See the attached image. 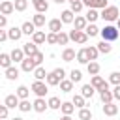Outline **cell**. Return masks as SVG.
I'll return each instance as SVG.
<instances>
[{
    "mask_svg": "<svg viewBox=\"0 0 120 120\" xmlns=\"http://www.w3.org/2000/svg\"><path fill=\"white\" fill-rule=\"evenodd\" d=\"M11 120H24V118H21V116H15V118H11Z\"/></svg>",
    "mask_w": 120,
    "mask_h": 120,
    "instance_id": "obj_55",
    "label": "cell"
},
{
    "mask_svg": "<svg viewBox=\"0 0 120 120\" xmlns=\"http://www.w3.org/2000/svg\"><path fill=\"white\" fill-rule=\"evenodd\" d=\"M30 88H32V92L36 94V98H45V94L49 92V84H47V81H34Z\"/></svg>",
    "mask_w": 120,
    "mask_h": 120,
    "instance_id": "obj_3",
    "label": "cell"
},
{
    "mask_svg": "<svg viewBox=\"0 0 120 120\" xmlns=\"http://www.w3.org/2000/svg\"><path fill=\"white\" fill-rule=\"evenodd\" d=\"M8 112H9V107H8L6 103H4V105H0V118H4V120H6V118H8Z\"/></svg>",
    "mask_w": 120,
    "mask_h": 120,
    "instance_id": "obj_48",
    "label": "cell"
},
{
    "mask_svg": "<svg viewBox=\"0 0 120 120\" xmlns=\"http://www.w3.org/2000/svg\"><path fill=\"white\" fill-rule=\"evenodd\" d=\"M32 4H34V8H36L38 13H45L49 9V2L47 0H32Z\"/></svg>",
    "mask_w": 120,
    "mask_h": 120,
    "instance_id": "obj_20",
    "label": "cell"
},
{
    "mask_svg": "<svg viewBox=\"0 0 120 120\" xmlns=\"http://www.w3.org/2000/svg\"><path fill=\"white\" fill-rule=\"evenodd\" d=\"M99 69H101V68H99V64H98L96 60H92V62H88V64H86V71H88L90 75H98V73H99Z\"/></svg>",
    "mask_w": 120,
    "mask_h": 120,
    "instance_id": "obj_31",
    "label": "cell"
},
{
    "mask_svg": "<svg viewBox=\"0 0 120 120\" xmlns=\"http://www.w3.org/2000/svg\"><path fill=\"white\" fill-rule=\"evenodd\" d=\"M69 39L71 41H75V43H79V45H84L86 41H88V34L84 32V30H69Z\"/></svg>",
    "mask_w": 120,
    "mask_h": 120,
    "instance_id": "obj_4",
    "label": "cell"
},
{
    "mask_svg": "<svg viewBox=\"0 0 120 120\" xmlns=\"http://www.w3.org/2000/svg\"><path fill=\"white\" fill-rule=\"evenodd\" d=\"M69 79H71L73 82H81V81H82V73H81L79 69H71V71H69Z\"/></svg>",
    "mask_w": 120,
    "mask_h": 120,
    "instance_id": "obj_42",
    "label": "cell"
},
{
    "mask_svg": "<svg viewBox=\"0 0 120 120\" xmlns=\"http://www.w3.org/2000/svg\"><path fill=\"white\" fill-rule=\"evenodd\" d=\"M28 8V0H15V11H24Z\"/></svg>",
    "mask_w": 120,
    "mask_h": 120,
    "instance_id": "obj_44",
    "label": "cell"
},
{
    "mask_svg": "<svg viewBox=\"0 0 120 120\" xmlns=\"http://www.w3.org/2000/svg\"><path fill=\"white\" fill-rule=\"evenodd\" d=\"M84 32L88 34V38H96V36H98V34L101 32V28H98V26H96L94 22H88V26L84 28Z\"/></svg>",
    "mask_w": 120,
    "mask_h": 120,
    "instance_id": "obj_23",
    "label": "cell"
},
{
    "mask_svg": "<svg viewBox=\"0 0 120 120\" xmlns=\"http://www.w3.org/2000/svg\"><path fill=\"white\" fill-rule=\"evenodd\" d=\"M58 120H71V114H64L62 118H58Z\"/></svg>",
    "mask_w": 120,
    "mask_h": 120,
    "instance_id": "obj_53",
    "label": "cell"
},
{
    "mask_svg": "<svg viewBox=\"0 0 120 120\" xmlns=\"http://www.w3.org/2000/svg\"><path fill=\"white\" fill-rule=\"evenodd\" d=\"M30 109H34V103H30L28 99H21V103H19V111H21V112H28Z\"/></svg>",
    "mask_w": 120,
    "mask_h": 120,
    "instance_id": "obj_40",
    "label": "cell"
},
{
    "mask_svg": "<svg viewBox=\"0 0 120 120\" xmlns=\"http://www.w3.org/2000/svg\"><path fill=\"white\" fill-rule=\"evenodd\" d=\"M45 81H47V84H49V86H56V84H60V81H62V79H60L54 71H51V73L47 75V79H45Z\"/></svg>",
    "mask_w": 120,
    "mask_h": 120,
    "instance_id": "obj_32",
    "label": "cell"
},
{
    "mask_svg": "<svg viewBox=\"0 0 120 120\" xmlns=\"http://www.w3.org/2000/svg\"><path fill=\"white\" fill-rule=\"evenodd\" d=\"M32 22H34V24H36L38 28L45 26V15H43V13H38V11H36V15L32 17Z\"/></svg>",
    "mask_w": 120,
    "mask_h": 120,
    "instance_id": "obj_35",
    "label": "cell"
},
{
    "mask_svg": "<svg viewBox=\"0 0 120 120\" xmlns=\"http://www.w3.org/2000/svg\"><path fill=\"white\" fill-rule=\"evenodd\" d=\"M2 120H4V118H2Z\"/></svg>",
    "mask_w": 120,
    "mask_h": 120,
    "instance_id": "obj_58",
    "label": "cell"
},
{
    "mask_svg": "<svg viewBox=\"0 0 120 120\" xmlns=\"http://www.w3.org/2000/svg\"><path fill=\"white\" fill-rule=\"evenodd\" d=\"M77 58V52H75V49H71V47H66L64 51H62V60L64 62H73Z\"/></svg>",
    "mask_w": 120,
    "mask_h": 120,
    "instance_id": "obj_11",
    "label": "cell"
},
{
    "mask_svg": "<svg viewBox=\"0 0 120 120\" xmlns=\"http://www.w3.org/2000/svg\"><path fill=\"white\" fill-rule=\"evenodd\" d=\"M13 11H15V2L2 0V4H0V13H2V15H11Z\"/></svg>",
    "mask_w": 120,
    "mask_h": 120,
    "instance_id": "obj_7",
    "label": "cell"
},
{
    "mask_svg": "<svg viewBox=\"0 0 120 120\" xmlns=\"http://www.w3.org/2000/svg\"><path fill=\"white\" fill-rule=\"evenodd\" d=\"M116 26H118V30H120V17H118V21H116Z\"/></svg>",
    "mask_w": 120,
    "mask_h": 120,
    "instance_id": "obj_56",
    "label": "cell"
},
{
    "mask_svg": "<svg viewBox=\"0 0 120 120\" xmlns=\"http://www.w3.org/2000/svg\"><path fill=\"white\" fill-rule=\"evenodd\" d=\"M9 54H11L13 62H22V60L26 58V54H24V51H22V49H13Z\"/></svg>",
    "mask_w": 120,
    "mask_h": 120,
    "instance_id": "obj_25",
    "label": "cell"
},
{
    "mask_svg": "<svg viewBox=\"0 0 120 120\" xmlns=\"http://www.w3.org/2000/svg\"><path fill=\"white\" fill-rule=\"evenodd\" d=\"M79 120H92V111L86 107L79 109Z\"/></svg>",
    "mask_w": 120,
    "mask_h": 120,
    "instance_id": "obj_41",
    "label": "cell"
},
{
    "mask_svg": "<svg viewBox=\"0 0 120 120\" xmlns=\"http://www.w3.org/2000/svg\"><path fill=\"white\" fill-rule=\"evenodd\" d=\"M32 73H34L36 81H45V79H47V75H49V73L45 71V68H41V66H38V68H36Z\"/></svg>",
    "mask_w": 120,
    "mask_h": 120,
    "instance_id": "obj_28",
    "label": "cell"
},
{
    "mask_svg": "<svg viewBox=\"0 0 120 120\" xmlns=\"http://www.w3.org/2000/svg\"><path fill=\"white\" fill-rule=\"evenodd\" d=\"M47 26H49V30H51V32L58 34V32H62V26H64V22H62V19H51V21L47 22Z\"/></svg>",
    "mask_w": 120,
    "mask_h": 120,
    "instance_id": "obj_10",
    "label": "cell"
},
{
    "mask_svg": "<svg viewBox=\"0 0 120 120\" xmlns=\"http://www.w3.org/2000/svg\"><path fill=\"white\" fill-rule=\"evenodd\" d=\"M8 34H9V39H13V41H19L24 34H22V28H19V26H11L9 30H8Z\"/></svg>",
    "mask_w": 120,
    "mask_h": 120,
    "instance_id": "obj_15",
    "label": "cell"
},
{
    "mask_svg": "<svg viewBox=\"0 0 120 120\" xmlns=\"http://www.w3.org/2000/svg\"><path fill=\"white\" fill-rule=\"evenodd\" d=\"M73 84H75V82H73L71 79H64V81H60V90L68 94V92L73 90Z\"/></svg>",
    "mask_w": 120,
    "mask_h": 120,
    "instance_id": "obj_33",
    "label": "cell"
},
{
    "mask_svg": "<svg viewBox=\"0 0 120 120\" xmlns=\"http://www.w3.org/2000/svg\"><path fill=\"white\" fill-rule=\"evenodd\" d=\"M52 71H54V73H56V75H58V77L64 81V77H66V69H62V68H54Z\"/></svg>",
    "mask_w": 120,
    "mask_h": 120,
    "instance_id": "obj_51",
    "label": "cell"
},
{
    "mask_svg": "<svg viewBox=\"0 0 120 120\" xmlns=\"http://www.w3.org/2000/svg\"><path fill=\"white\" fill-rule=\"evenodd\" d=\"M11 62H13L11 54H8V52H2V54H0V66H2L4 69H8V68L11 66Z\"/></svg>",
    "mask_w": 120,
    "mask_h": 120,
    "instance_id": "obj_26",
    "label": "cell"
},
{
    "mask_svg": "<svg viewBox=\"0 0 120 120\" xmlns=\"http://www.w3.org/2000/svg\"><path fill=\"white\" fill-rule=\"evenodd\" d=\"M64 2H68V0H54V4H64Z\"/></svg>",
    "mask_w": 120,
    "mask_h": 120,
    "instance_id": "obj_54",
    "label": "cell"
},
{
    "mask_svg": "<svg viewBox=\"0 0 120 120\" xmlns=\"http://www.w3.org/2000/svg\"><path fill=\"white\" fill-rule=\"evenodd\" d=\"M36 68H38V64H36V60H34L32 56H26V58L21 62V69H22V71H26V73L34 71Z\"/></svg>",
    "mask_w": 120,
    "mask_h": 120,
    "instance_id": "obj_6",
    "label": "cell"
},
{
    "mask_svg": "<svg viewBox=\"0 0 120 120\" xmlns=\"http://www.w3.org/2000/svg\"><path fill=\"white\" fill-rule=\"evenodd\" d=\"M118 112V105H114L112 101L111 103H103V114L105 116H114Z\"/></svg>",
    "mask_w": 120,
    "mask_h": 120,
    "instance_id": "obj_17",
    "label": "cell"
},
{
    "mask_svg": "<svg viewBox=\"0 0 120 120\" xmlns=\"http://www.w3.org/2000/svg\"><path fill=\"white\" fill-rule=\"evenodd\" d=\"M68 2H69V4H73V2H81V0H68Z\"/></svg>",
    "mask_w": 120,
    "mask_h": 120,
    "instance_id": "obj_57",
    "label": "cell"
},
{
    "mask_svg": "<svg viewBox=\"0 0 120 120\" xmlns=\"http://www.w3.org/2000/svg\"><path fill=\"white\" fill-rule=\"evenodd\" d=\"M96 47H98V51H99L101 54H109V52L112 51V45H111V41H105V39H103V41H99Z\"/></svg>",
    "mask_w": 120,
    "mask_h": 120,
    "instance_id": "obj_21",
    "label": "cell"
},
{
    "mask_svg": "<svg viewBox=\"0 0 120 120\" xmlns=\"http://www.w3.org/2000/svg\"><path fill=\"white\" fill-rule=\"evenodd\" d=\"M88 26V21H86V17H82V15H77L75 17V21H73V28L75 30H84Z\"/></svg>",
    "mask_w": 120,
    "mask_h": 120,
    "instance_id": "obj_14",
    "label": "cell"
},
{
    "mask_svg": "<svg viewBox=\"0 0 120 120\" xmlns=\"http://www.w3.org/2000/svg\"><path fill=\"white\" fill-rule=\"evenodd\" d=\"M47 107H49V101H45L43 98H36L34 99V111L36 112H45Z\"/></svg>",
    "mask_w": 120,
    "mask_h": 120,
    "instance_id": "obj_12",
    "label": "cell"
},
{
    "mask_svg": "<svg viewBox=\"0 0 120 120\" xmlns=\"http://www.w3.org/2000/svg\"><path fill=\"white\" fill-rule=\"evenodd\" d=\"M98 92H99V98H101V101H103V103H111V101L114 99L112 90L109 88V82H105V84H103V86H101Z\"/></svg>",
    "mask_w": 120,
    "mask_h": 120,
    "instance_id": "obj_5",
    "label": "cell"
},
{
    "mask_svg": "<svg viewBox=\"0 0 120 120\" xmlns=\"http://www.w3.org/2000/svg\"><path fill=\"white\" fill-rule=\"evenodd\" d=\"M32 41H34V43H38V45H41V43H45V41H47V34H45V32H41V30H36V34L32 36Z\"/></svg>",
    "mask_w": 120,
    "mask_h": 120,
    "instance_id": "obj_24",
    "label": "cell"
},
{
    "mask_svg": "<svg viewBox=\"0 0 120 120\" xmlns=\"http://www.w3.org/2000/svg\"><path fill=\"white\" fill-rule=\"evenodd\" d=\"M47 43H51V45H56V43H58V34H54V32H49V34H47Z\"/></svg>",
    "mask_w": 120,
    "mask_h": 120,
    "instance_id": "obj_47",
    "label": "cell"
},
{
    "mask_svg": "<svg viewBox=\"0 0 120 120\" xmlns=\"http://www.w3.org/2000/svg\"><path fill=\"white\" fill-rule=\"evenodd\" d=\"M71 101H73V105H75L77 109H82V107H86V98H84L82 94H75Z\"/></svg>",
    "mask_w": 120,
    "mask_h": 120,
    "instance_id": "obj_22",
    "label": "cell"
},
{
    "mask_svg": "<svg viewBox=\"0 0 120 120\" xmlns=\"http://www.w3.org/2000/svg\"><path fill=\"white\" fill-rule=\"evenodd\" d=\"M105 82H107V81H105V79H103L101 75H92V81H90V84H92V86H94L96 90H99V88H101V86H103Z\"/></svg>",
    "mask_w": 120,
    "mask_h": 120,
    "instance_id": "obj_29",
    "label": "cell"
},
{
    "mask_svg": "<svg viewBox=\"0 0 120 120\" xmlns=\"http://www.w3.org/2000/svg\"><path fill=\"white\" fill-rule=\"evenodd\" d=\"M84 17H86V21H88V22H96V21L101 17V13H99L96 8H88V11H86V15H84Z\"/></svg>",
    "mask_w": 120,
    "mask_h": 120,
    "instance_id": "obj_18",
    "label": "cell"
},
{
    "mask_svg": "<svg viewBox=\"0 0 120 120\" xmlns=\"http://www.w3.org/2000/svg\"><path fill=\"white\" fill-rule=\"evenodd\" d=\"M109 82H111V84H120V73H118V71H112V73L109 75Z\"/></svg>",
    "mask_w": 120,
    "mask_h": 120,
    "instance_id": "obj_45",
    "label": "cell"
},
{
    "mask_svg": "<svg viewBox=\"0 0 120 120\" xmlns=\"http://www.w3.org/2000/svg\"><path fill=\"white\" fill-rule=\"evenodd\" d=\"M60 111H62L64 114H71V112L75 111V105H73V101H64V103H62V107H60Z\"/></svg>",
    "mask_w": 120,
    "mask_h": 120,
    "instance_id": "obj_39",
    "label": "cell"
},
{
    "mask_svg": "<svg viewBox=\"0 0 120 120\" xmlns=\"http://www.w3.org/2000/svg\"><path fill=\"white\" fill-rule=\"evenodd\" d=\"M112 96H114L116 101H120V84H114V88H112Z\"/></svg>",
    "mask_w": 120,
    "mask_h": 120,
    "instance_id": "obj_50",
    "label": "cell"
},
{
    "mask_svg": "<svg viewBox=\"0 0 120 120\" xmlns=\"http://www.w3.org/2000/svg\"><path fill=\"white\" fill-rule=\"evenodd\" d=\"M4 103H6L9 109H15V107H19V103H21V98H19L17 94H8V96L4 98Z\"/></svg>",
    "mask_w": 120,
    "mask_h": 120,
    "instance_id": "obj_8",
    "label": "cell"
},
{
    "mask_svg": "<svg viewBox=\"0 0 120 120\" xmlns=\"http://www.w3.org/2000/svg\"><path fill=\"white\" fill-rule=\"evenodd\" d=\"M60 19H62L64 24H71V22L75 21V13H73L71 9H64V11L60 13Z\"/></svg>",
    "mask_w": 120,
    "mask_h": 120,
    "instance_id": "obj_13",
    "label": "cell"
},
{
    "mask_svg": "<svg viewBox=\"0 0 120 120\" xmlns=\"http://www.w3.org/2000/svg\"><path fill=\"white\" fill-rule=\"evenodd\" d=\"M22 51H24V54H26V56H34V54L38 52V43H34V41L24 43V45H22Z\"/></svg>",
    "mask_w": 120,
    "mask_h": 120,
    "instance_id": "obj_16",
    "label": "cell"
},
{
    "mask_svg": "<svg viewBox=\"0 0 120 120\" xmlns=\"http://www.w3.org/2000/svg\"><path fill=\"white\" fill-rule=\"evenodd\" d=\"M84 49H86V52H88V58H90V62H92V60H98V56H99V51H98V47L90 45V47H84Z\"/></svg>",
    "mask_w": 120,
    "mask_h": 120,
    "instance_id": "obj_37",
    "label": "cell"
},
{
    "mask_svg": "<svg viewBox=\"0 0 120 120\" xmlns=\"http://www.w3.org/2000/svg\"><path fill=\"white\" fill-rule=\"evenodd\" d=\"M32 58H34V60H36V64L39 66V64L43 62V58H45V56H43V52H41V51H38V52H36V54H34Z\"/></svg>",
    "mask_w": 120,
    "mask_h": 120,
    "instance_id": "obj_49",
    "label": "cell"
},
{
    "mask_svg": "<svg viewBox=\"0 0 120 120\" xmlns=\"http://www.w3.org/2000/svg\"><path fill=\"white\" fill-rule=\"evenodd\" d=\"M6 79H8V81H15V79H19V69H17L15 66H9V68L6 69Z\"/></svg>",
    "mask_w": 120,
    "mask_h": 120,
    "instance_id": "obj_27",
    "label": "cell"
},
{
    "mask_svg": "<svg viewBox=\"0 0 120 120\" xmlns=\"http://www.w3.org/2000/svg\"><path fill=\"white\" fill-rule=\"evenodd\" d=\"M8 24V15H0V28H6Z\"/></svg>",
    "mask_w": 120,
    "mask_h": 120,
    "instance_id": "obj_52",
    "label": "cell"
},
{
    "mask_svg": "<svg viewBox=\"0 0 120 120\" xmlns=\"http://www.w3.org/2000/svg\"><path fill=\"white\" fill-rule=\"evenodd\" d=\"M81 94L88 99V98H92L94 94H96V88L92 86V84H82V88H81Z\"/></svg>",
    "mask_w": 120,
    "mask_h": 120,
    "instance_id": "obj_34",
    "label": "cell"
},
{
    "mask_svg": "<svg viewBox=\"0 0 120 120\" xmlns=\"http://www.w3.org/2000/svg\"><path fill=\"white\" fill-rule=\"evenodd\" d=\"M30 92H32V88H28V86H24V84H21L19 88H17V96L21 98V99H28V96H30Z\"/></svg>",
    "mask_w": 120,
    "mask_h": 120,
    "instance_id": "obj_30",
    "label": "cell"
},
{
    "mask_svg": "<svg viewBox=\"0 0 120 120\" xmlns=\"http://www.w3.org/2000/svg\"><path fill=\"white\" fill-rule=\"evenodd\" d=\"M82 6H84L82 0H81V2H73V4H69V9H71L73 13H79V11L82 9Z\"/></svg>",
    "mask_w": 120,
    "mask_h": 120,
    "instance_id": "obj_46",
    "label": "cell"
},
{
    "mask_svg": "<svg viewBox=\"0 0 120 120\" xmlns=\"http://www.w3.org/2000/svg\"><path fill=\"white\" fill-rule=\"evenodd\" d=\"M118 34H120L118 26H112L111 22L105 24V26L101 28V32H99V36H101L105 41H116V39H118Z\"/></svg>",
    "mask_w": 120,
    "mask_h": 120,
    "instance_id": "obj_1",
    "label": "cell"
},
{
    "mask_svg": "<svg viewBox=\"0 0 120 120\" xmlns=\"http://www.w3.org/2000/svg\"><path fill=\"white\" fill-rule=\"evenodd\" d=\"M62 103H64V101H60V98H56V96L49 98V109H54V111H58V109L62 107Z\"/></svg>",
    "mask_w": 120,
    "mask_h": 120,
    "instance_id": "obj_38",
    "label": "cell"
},
{
    "mask_svg": "<svg viewBox=\"0 0 120 120\" xmlns=\"http://www.w3.org/2000/svg\"><path fill=\"white\" fill-rule=\"evenodd\" d=\"M82 4L86 8H96V9H103V8L109 6L107 0H82Z\"/></svg>",
    "mask_w": 120,
    "mask_h": 120,
    "instance_id": "obj_9",
    "label": "cell"
},
{
    "mask_svg": "<svg viewBox=\"0 0 120 120\" xmlns=\"http://www.w3.org/2000/svg\"><path fill=\"white\" fill-rule=\"evenodd\" d=\"M71 39H69V34L66 32H58V45H68Z\"/></svg>",
    "mask_w": 120,
    "mask_h": 120,
    "instance_id": "obj_43",
    "label": "cell"
},
{
    "mask_svg": "<svg viewBox=\"0 0 120 120\" xmlns=\"http://www.w3.org/2000/svg\"><path fill=\"white\" fill-rule=\"evenodd\" d=\"M118 17H120V11H118V8H116V6H107V8H103V9H101V19H103V21H107V22L118 21Z\"/></svg>",
    "mask_w": 120,
    "mask_h": 120,
    "instance_id": "obj_2",
    "label": "cell"
},
{
    "mask_svg": "<svg viewBox=\"0 0 120 120\" xmlns=\"http://www.w3.org/2000/svg\"><path fill=\"white\" fill-rule=\"evenodd\" d=\"M77 62H79V64H88V62H90L86 49H81V51H77Z\"/></svg>",
    "mask_w": 120,
    "mask_h": 120,
    "instance_id": "obj_36",
    "label": "cell"
},
{
    "mask_svg": "<svg viewBox=\"0 0 120 120\" xmlns=\"http://www.w3.org/2000/svg\"><path fill=\"white\" fill-rule=\"evenodd\" d=\"M21 28H22V34H24V36H34V34H36V28H38V26H36L34 22L26 21V22H22V26H21Z\"/></svg>",
    "mask_w": 120,
    "mask_h": 120,
    "instance_id": "obj_19",
    "label": "cell"
}]
</instances>
